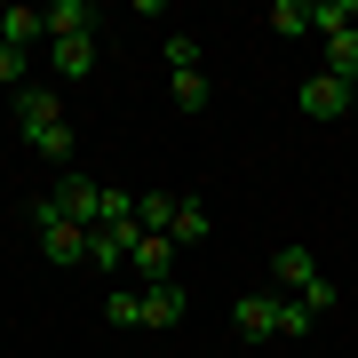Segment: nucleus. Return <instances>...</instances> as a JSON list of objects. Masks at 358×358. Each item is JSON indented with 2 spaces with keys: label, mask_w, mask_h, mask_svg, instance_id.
<instances>
[{
  "label": "nucleus",
  "mask_w": 358,
  "mask_h": 358,
  "mask_svg": "<svg viewBox=\"0 0 358 358\" xmlns=\"http://www.w3.org/2000/svg\"><path fill=\"white\" fill-rule=\"evenodd\" d=\"M271 279H279V294L310 303L319 319L334 310V279H319V255H310V247H279V255H271Z\"/></svg>",
  "instance_id": "1"
},
{
  "label": "nucleus",
  "mask_w": 358,
  "mask_h": 358,
  "mask_svg": "<svg viewBox=\"0 0 358 358\" xmlns=\"http://www.w3.org/2000/svg\"><path fill=\"white\" fill-rule=\"evenodd\" d=\"M96 207H103V183L96 176H80V167H64V176H56V192L32 207L40 223H96Z\"/></svg>",
  "instance_id": "2"
},
{
  "label": "nucleus",
  "mask_w": 358,
  "mask_h": 358,
  "mask_svg": "<svg viewBox=\"0 0 358 358\" xmlns=\"http://www.w3.org/2000/svg\"><path fill=\"white\" fill-rule=\"evenodd\" d=\"M350 103H358V88H350V80H334V72H310L303 88H294V112L319 120V128H327V120H343Z\"/></svg>",
  "instance_id": "3"
},
{
  "label": "nucleus",
  "mask_w": 358,
  "mask_h": 358,
  "mask_svg": "<svg viewBox=\"0 0 358 358\" xmlns=\"http://www.w3.org/2000/svg\"><path fill=\"white\" fill-rule=\"evenodd\" d=\"M231 319H239V334H247V343H271V334H279V287L239 294V303H231Z\"/></svg>",
  "instance_id": "4"
},
{
  "label": "nucleus",
  "mask_w": 358,
  "mask_h": 358,
  "mask_svg": "<svg viewBox=\"0 0 358 358\" xmlns=\"http://www.w3.org/2000/svg\"><path fill=\"white\" fill-rule=\"evenodd\" d=\"M40 24H48V40H96V8L88 0H48Z\"/></svg>",
  "instance_id": "5"
},
{
  "label": "nucleus",
  "mask_w": 358,
  "mask_h": 358,
  "mask_svg": "<svg viewBox=\"0 0 358 358\" xmlns=\"http://www.w3.org/2000/svg\"><path fill=\"white\" fill-rule=\"evenodd\" d=\"M40 255L48 263H88V223H40Z\"/></svg>",
  "instance_id": "6"
},
{
  "label": "nucleus",
  "mask_w": 358,
  "mask_h": 358,
  "mask_svg": "<svg viewBox=\"0 0 358 358\" xmlns=\"http://www.w3.org/2000/svg\"><path fill=\"white\" fill-rule=\"evenodd\" d=\"M64 120V103H56V88H16V128L40 136V128H56Z\"/></svg>",
  "instance_id": "7"
},
{
  "label": "nucleus",
  "mask_w": 358,
  "mask_h": 358,
  "mask_svg": "<svg viewBox=\"0 0 358 358\" xmlns=\"http://www.w3.org/2000/svg\"><path fill=\"white\" fill-rule=\"evenodd\" d=\"M40 40H48V24H40V8H0V48L32 56Z\"/></svg>",
  "instance_id": "8"
},
{
  "label": "nucleus",
  "mask_w": 358,
  "mask_h": 358,
  "mask_svg": "<svg viewBox=\"0 0 358 358\" xmlns=\"http://www.w3.org/2000/svg\"><path fill=\"white\" fill-rule=\"evenodd\" d=\"M183 310H192V303H183V287L176 279H159V287H143V327H183Z\"/></svg>",
  "instance_id": "9"
},
{
  "label": "nucleus",
  "mask_w": 358,
  "mask_h": 358,
  "mask_svg": "<svg viewBox=\"0 0 358 358\" xmlns=\"http://www.w3.org/2000/svg\"><path fill=\"white\" fill-rule=\"evenodd\" d=\"M128 271H143V287H159L167 271H176V239H159V231H143V239H136V263H128Z\"/></svg>",
  "instance_id": "10"
},
{
  "label": "nucleus",
  "mask_w": 358,
  "mask_h": 358,
  "mask_svg": "<svg viewBox=\"0 0 358 358\" xmlns=\"http://www.w3.org/2000/svg\"><path fill=\"white\" fill-rule=\"evenodd\" d=\"M48 64H56V80H88L96 72V40H48Z\"/></svg>",
  "instance_id": "11"
},
{
  "label": "nucleus",
  "mask_w": 358,
  "mask_h": 358,
  "mask_svg": "<svg viewBox=\"0 0 358 358\" xmlns=\"http://www.w3.org/2000/svg\"><path fill=\"white\" fill-rule=\"evenodd\" d=\"M207 231H215V223H207V199H176V223H167V239H176V247H199Z\"/></svg>",
  "instance_id": "12"
},
{
  "label": "nucleus",
  "mask_w": 358,
  "mask_h": 358,
  "mask_svg": "<svg viewBox=\"0 0 358 358\" xmlns=\"http://www.w3.org/2000/svg\"><path fill=\"white\" fill-rule=\"evenodd\" d=\"M319 72H334V80L358 88V32H327V64H319Z\"/></svg>",
  "instance_id": "13"
},
{
  "label": "nucleus",
  "mask_w": 358,
  "mask_h": 358,
  "mask_svg": "<svg viewBox=\"0 0 358 358\" xmlns=\"http://www.w3.org/2000/svg\"><path fill=\"white\" fill-rule=\"evenodd\" d=\"M263 24H271V32H287V40H303V32H310V0H271Z\"/></svg>",
  "instance_id": "14"
},
{
  "label": "nucleus",
  "mask_w": 358,
  "mask_h": 358,
  "mask_svg": "<svg viewBox=\"0 0 358 358\" xmlns=\"http://www.w3.org/2000/svg\"><path fill=\"white\" fill-rule=\"evenodd\" d=\"M103 319L112 327H143V287H112L103 294Z\"/></svg>",
  "instance_id": "15"
},
{
  "label": "nucleus",
  "mask_w": 358,
  "mask_h": 358,
  "mask_svg": "<svg viewBox=\"0 0 358 358\" xmlns=\"http://www.w3.org/2000/svg\"><path fill=\"white\" fill-rule=\"evenodd\" d=\"M167 96L176 112H207V72H167Z\"/></svg>",
  "instance_id": "16"
},
{
  "label": "nucleus",
  "mask_w": 358,
  "mask_h": 358,
  "mask_svg": "<svg viewBox=\"0 0 358 358\" xmlns=\"http://www.w3.org/2000/svg\"><path fill=\"white\" fill-rule=\"evenodd\" d=\"M167 223H176V199H167V192H143L136 199V231H159V239H167Z\"/></svg>",
  "instance_id": "17"
},
{
  "label": "nucleus",
  "mask_w": 358,
  "mask_h": 358,
  "mask_svg": "<svg viewBox=\"0 0 358 358\" xmlns=\"http://www.w3.org/2000/svg\"><path fill=\"white\" fill-rule=\"evenodd\" d=\"M310 327H319V310H310V303H294V294H279V334H287V343H303Z\"/></svg>",
  "instance_id": "18"
},
{
  "label": "nucleus",
  "mask_w": 358,
  "mask_h": 358,
  "mask_svg": "<svg viewBox=\"0 0 358 358\" xmlns=\"http://www.w3.org/2000/svg\"><path fill=\"white\" fill-rule=\"evenodd\" d=\"M96 223H136V192H120V183H103V207Z\"/></svg>",
  "instance_id": "19"
},
{
  "label": "nucleus",
  "mask_w": 358,
  "mask_h": 358,
  "mask_svg": "<svg viewBox=\"0 0 358 358\" xmlns=\"http://www.w3.org/2000/svg\"><path fill=\"white\" fill-rule=\"evenodd\" d=\"M167 72H199V40L192 32H167Z\"/></svg>",
  "instance_id": "20"
},
{
  "label": "nucleus",
  "mask_w": 358,
  "mask_h": 358,
  "mask_svg": "<svg viewBox=\"0 0 358 358\" xmlns=\"http://www.w3.org/2000/svg\"><path fill=\"white\" fill-rule=\"evenodd\" d=\"M0 88H24V56L16 48H0Z\"/></svg>",
  "instance_id": "21"
}]
</instances>
